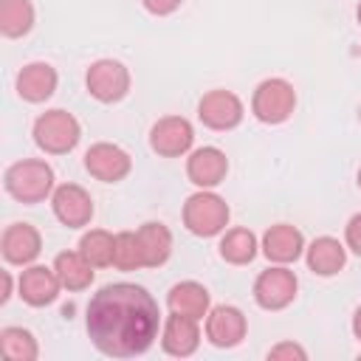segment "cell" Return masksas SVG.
<instances>
[{"label":"cell","mask_w":361,"mask_h":361,"mask_svg":"<svg viewBox=\"0 0 361 361\" xmlns=\"http://www.w3.org/2000/svg\"><path fill=\"white\" fill-rule=\"evenodd\" d=\"M85 324L99 353L113 358H133L147 353L158 338L161 310L147 288L116 282L93 293Z\"/></svg>","instance_id":"6da1fadb"},{"label":"cell","mask_w":361,"mask_h":361,"mask_svg":"<svg viewBox=\"0 0 361 361\" xmlns=\"http://www.w3.org/2000/svg\"><path fill=\"white\" fill-rule=\"evenodd\" d=\"M6 189L23 203H39L54 189V169L39 158L17 161L6 169Z\"/></svg>","instance_id":"7a4b0ae2"},{"label":"cell","mask_w":361,"mask_h":361,"mask_svg":"<svg viewBox=\"0 0 361 361\" xmlns=\"http://www.w3.org/2000/svg\"><path fill=\"white\" fill-rule=\"evenodd\" d=\"M82 138V127L76 121L73 113L68 110H45L37 121H34V141L39 149L51 152V155H62L71 152Z\"/></svg>","instance_id":"3957f363"},{"label":"cell","mask_w":361,"mask_h":361,"mask_svg":"<svg viewBox=\"0 0 361 361\" xmlns=\"http://www.w3.org/2000/svg\"><path fill=\"white\" fill-rule=\"evenodd\" d=\"M183 226L197 237H214L228 226V203L220 195L200 189L183 203Z\"/></svg>","instance_id":"277c9868"},{"label":"cell","mask_w":361,"mask_h":361,"mask_svg":"<svg viewBox=\"0 0 361 361\" xmlns=\"http://www.w3.org/2000/svg\"><path fill=\"white\" fill-rule=\"evenodd\" d=\"M296 107V90L288 79H265L257 85L254 96H251V113L262 121V124H282L290 118Z\"/></svg>","instance_id":"5b68a950"},{"label":"cell","mask_w":361,"mask_h":361,"mask_svg":"<svg viewBox=\"0 0 361 361\" xmlns=\"http://www.w3.org/2000/svg\"><path fill=\"white\" fill-rule=\"evenodd\" d=\"M85 85H87V93L96 102L113 104V102H121L127 96L130 71L118 59H96L85 73Z\"/></svg>","instance_id":"8992f818"},{"label":"cell","mask_w":361,"mask_h":361,"mask_svg":"<svg viewBox=\"0 0 361 361\" xmlns=\"http://www.w3.org/2000/svg\"><path fill=\"white\" fill-rule=\"evenodd\" d=\"M296 290H299V282H296L293 271H288L285 265H276V268L262 271L257 276V282H254V299L265 310H282V307H288L296 299Z\"/></svg>","instance_id":"52a82bcc"},{"label":"cell","mask_w":361,"mask_h":361,"mask_svg":"<svg viewBox=\"0 0 361 361\" xmlns=\"http://www.w3.org/2000/svg\"><path fill=\"white\" fill-rule=\"evenodd\" d=\"M195 130L183 116H164L149 130V147L164 158H178L192 149Z\"/></svg>","instance_id":"ba28073f"},{"label":"cell","mask_w":361,"mask_h":361,"mask_svg":"<svg viewBox=\"0 0 361 361\" xmlns=\"http://www.w3.org/2000/svg\"><path fill=\"white\" fill-rule=\"evenodd\" d=\"M85 169L96 180H102V183H116V180H121V178L130 175L133 161H130V155L118 144L99 141V144H93L85 152Z\"/></svg>","instance_id":"9c48e42d"},{"label":"cell","mask_w":361,"mask_h":361,"mask_svg":"<svg viewBox=\"0 0 361 361\" xmlns=\"http://www.w3.org/2000/svg\"><path fill=\"white\" fill-rule=\"evenodd\" d=\"M54 214L62 226L68 228H82L93 217V197L79 186V183H62L51 195Z\"/></svg>","instance_id":"30bf717a"},{"label":"cell","mask_w":361,"mask_h":361,"mask_svg":"<svg viewBox=\"0 0 361 361\" xmlns=\"http://www.w3.org/2000/svg\"><path fill=\"white\" fill-rule=\"evenodd\" d=\"M243 102L231 90H209L197 102V116L212 130H231L243 121Z\"/></svg>","instance_id":"8fae6325"},{"label":"cell","mask_w":361,"mask_h":361,"mask_svg":"<svg viewBox=\"0 0 361 361\" xmlns=\"http://www.w3.org/2000/svg\"><path fill=\"white\" fill-rule=\"evenodd\" d=\"M245 330L248 322L234 305H217L206 313V338L214 347H237L245 338Z\"/></svg>","instance_id":"7c38bea8"},{"label":"cell","mask_w":361,"mask_h":361,"mask_svg":"<svg viewBox=\"0 0 361 361\" xmlns=\"http://www.w3.org/2000/svg\"><path fill=\"white\" fill-rule=\"evenodd\" d=\"M226 172H228V158L217 147H200L186 161V175L200 189H212V186L223 183Z\"/></svg>","instance_id":"4fadbf2b"},{"label":"cell","mask_w":361,"mask_h":361,"mask_svg":"<svg viewBox=\"0 0 361 361\" xmlns=\"http://www.w3.org/2000/svg\"><path fill=\"white\" fill-rule=\"evenodd\" d=\"M20 296L23 302H28L31 307H45L56 299L62 282L56 276L54 268H45V265H31L20 274Z\"/></svg>","instance_id":"5bb4252c"},{"label":"cell","mask_w":361,"mask_h":361,"mask_svg":"<svg viewBox=\"0 0 361 361\" xmlns=\"http://www.w3.org/2000/svg\"><path fill=\"white\" fill-rule=\"evenodd\" d=\"M197 344H200L197 319L172 313L164 322V330H161V347H164V353H169L175 358H186V355H192L197 350Z\"/></svg>","instance_id":"9a60e30c"},{"label":"cell","mask_w":361,"mask_h":361,"mask_svg":"<svg viewBox=\"0 0 361 361\" xmlns=\"http://www.w3.org/2000/svg\"><path fill=\"white\" fill-rule=\"evenodd\" d=\"M302 248H305V237L290 223H276L262 234V254L276 265H288L299 259Z\"/></svg>","instance_id":"2e32d148"},{"label":"cell","mask_w":361,"mask_h":361,"mask_svg":"<svg viewBox=\"0 0 361 361\" xmlns=\"http://www.w3.org/2000/svg\"><path fill=\"white\" fill-rule=\"evenodd\" d=\"M42 251V237L28 223H11L3 231V257L11 265H28Z\"/></svg>","instance_id":"e0dca14e"},{"label":"cell","mask_w":361,"mask_h":361,"mask_svg":"<svg viewBox=\"0 0 361 361\" xmlns=\"http://www.w3.org/2000/svg\"><path fill=\"white\" fill-rule=\"evenodd\" d=\"M56 82H59V76L48 62H31L17 73V93L25 102L39 104L56 90Z\"/></svg>","instance_id":"ac0fdd59"},{"label":"cell","mask_w":361,"mask_h":361,"mask_svg":"<svg viewBox=\"0 0 361 361\" xmlns=\"http://www.w3.org/2000/svg\"><path fill=\"white\" fill-rule=\"evenodd\" d=\"M166 305L172 313H180V316H192V319H203L209 313V290L200 285V282H178L169 288V296H166Z\"/></svg>","instance_id":"d6986e66"},{"label":"cell","mask_w":361,"mask_h":361,"mask_svg":"<svg viewBox=\"0 0 361 361\" xmlns=\"http://www.w3.org/2000/svg\"><path fill=\"white\" fill-rule=\"evenodd\" d=\"M347 262V248L336 237H316L307 245V265L319 276H333L344 268Z\"/></svg>","instance_id":"ffe728a7"},{"label":"cell","mask_w":361,"mask_h":361,"mask_svg":"<svg viewBox=\"0 0 361 361\" xmlns=\"http://www.w3.org/2000/svg\"><path fill=\"white\" fill-rule=\"evenodd\" d=\"M54 271L68 290H85L93 282V265L85 259L82 251H62L54 259Z\"/></svg>","instance_id":"44dd1931"},{"label":"cell","mask_w":361,"mask_h":361,"mask_svg":"<svg viewBox=\"0 0 361 361\" xmlns=\"http://www.w3.org/2000/svg\"><path fill=\"white\" fill-rule=\"evenodd\" d=\"M138 240L144 248V265L147 268H158L169 259L172 254V231L164 223H144L138 228Z\"/></svg>","instance_id":"7402d4cb"},{"label":"cell","mask_w":361,"mask_h":361,"mask_svg":"<svg viewBox=\"0 0 361 361\" xmlns=\"http://www.w3.org/2000/svg\"><path fill=\"white\" fill-rule=\"evenodd\" d=\"M34 25L31 0H0V31L6 37H23Z\"/></svg>","instance_id":"603a6c76"},{"label":"cell","mask_w":361,"mask_h":361,"mask_svg":"<svg viewBox=\"0 0 361 361\" xmlns=\"http://www.w3.org/2000/svg\"><path fill=\"white\" fill-rule=\"evenodd\" d=\"M220 257L231 265H245L257 257V237L248 228H231L220 240Z\"/></svg>","instance_id":"cb8c5ba5"},{"label":"cell","mask_w":361,"mask_h":361,"mask_svg":"<svg viewBox=\"0 0 361 361\" xmlns=\"http://www.w3.org/2000/svg\"><path fill=\"white\" fill-rule=\"evenodd\" d=\"M0 353L8 361H34L39 355L37 338L25 327H3L0 330Z\"/></svg>","instance_id":"d4e9b609"},{"label":"cell","mask_w":361,"mask_h":361,"mask_svg":"<svg viewBox=\"0 0 361 361\" xmlns=\"http://www.w3.org/2000/svg\"><path fill=\"white\" fill-rule=\"evenodd\" d=\"M79 251L85 254V259L93 268H104L113 265V251H116V237L104 228H90L87 234H82L79 240Z\"/></svg>","instance_id":"484cf974"},{"label":"cell","mask_w":361,"mask_h":361,"mask_svg":"<svg viewBox=\"0 0 361 361\" xmlns=\"http://www.w3.org/2000/svg\"><path fill=\"white\" fill-rule=\"evenodd\" d=\"M113 265H116L118 271H135V268H147V265H144V248H141L138 231H118V234H116Z\"/></svg>","instance_id":"4316f807"},{"label":"cell","mask_w":361,"mask_h":361,"mask_svg":"<svg viewBox=\"0 0 361 361\" xmlns=\"http://www.w3.org/2000/svg\"><path fill=\"white\" fill-rule=\"evenodd\" d=\"M305 361L307 358V353L299 347V344H293V341H282V344H276V347H271L268 350V361Z\"/></svg>","instance_id":"83f0119b"},{"label":"cell","mask_w":361,"mask_h":361,"mask_svg":"<svg viewBox=\"0 0 361 361\" xmlns=\"http://www.w3.org/2000/svg\"><path fill=\"white\" fill-rule=\"evenodd\" d=\"M344 240H347V248L361 257V212L350 217V223L344 228Z\"/></svg>","instance_id":"f1b7e54d"},{"label":"cell","mask_w":361,"mask_h":361,"mask_svg":"<svg viewBox=\"0 0 361 361\" xmlns=\"http://www.w3.org/2000/svg\"><path fill=\"white\" fill-rule=\"evenodd\" d=\"M141 3H144V8H147L149 14L164 17V14H172L183 0H141Z\"/></svg>","instance_id":"f546056e"},{"label":"cell","mask_w":361,"mask_h":361,"mask_svg":"<svg viewBox=\"0 0 361 361\" xmlns=\"http://www.w3.org/2000/svg\"><path fill=\"white\" fill-rule=\"evenodd\" d=\"M353 333H355V338H361V307L353 316Z\"/></svg>","instance_id":"4dcf8cb0"},{"label":"cell","mask_w":361,"mask_h":361,"mask_svg":"<svg viewBox=\"0 0 361 361\" xmlns=\"http://www.w3.org/2000/svg\"><path fill=\"white\" fill-rule=\"evenodd\" d=\"M358 23H361V3H358Z\"/></svg>","instance_id":"1f68e13d"},{"label":"cell","mask_w":361,"mask_h":361,"mask_svg":"<svg viewBox=\"0 0 361 361\" xmlns=\"http://www.w3.org/2000/svg\"><path fill=\"white\" fill-rule=\"evenodd\" d=\"M358 186H361V169H358Z\"/></svg>","instance_id":"d6a6232c"}]
</instances>
